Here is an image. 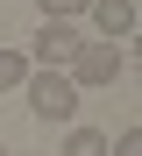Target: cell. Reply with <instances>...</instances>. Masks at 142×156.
<instances>
[{"label": "cell", "mask_w": 142, "mask_h": 156, "mask_svg": "<svg viewBox=\"0 0 142 156\" xmlns=\"http://www.w3.org/2000/svg\"><path fill=\"white\" fill-rule=\"evenodd\" d=\"M28 114L36 121H64V128H78V85L64 71H28Z\"/></svg>", "instance_id": "cell-1"}, {"label": "cell", "mask_w": 142, "mask_h": 156, "mask_svg": "<svg viewBox=\"0 0 142 156\" xmlns=\"http://www.w3.org/2000/svg\"><path fill=\"white\" fill-rule=\"evenodd\" d=\"M121 71H128V50H114V43H78L71 64H64V78H71L78 92H100V85H114Z\"/></svg>", "instance_id": "cell-2"}, {"label": "cell", "mask_w": 142, "mask_h": 156, "mask_svg": "<svg viewBox=\"0 0 142 156\" xmlns=\"http://www.w3.org/2000/svg\"><path fill=\"white\" fill-rule=\"evenodd\" d=\"M78 43H85V36L71 29V21H43V29L28 36V71H64Z\"/></svg>", "instance_id": "cell-3"}, {"label": "cell", "mask_w": 142, "mask_h": 156, "mask_svg": "<svg viewBox=\"0 0 142 156\" xmlns=\"http://www.w3.org/2000/svg\"><path fill=\"white\" fill-rule=\"evenodd\" d=\"M85 14H93V29H100V43H114V50H121V43L135 36V0H93Z\"/></svg>", "instance_id": "cell-4"}, {"label": "cell", "mask_w": 142, "mask_h": 156, "mask_svg": "<svg viewBox=\"0 0 142 156\" xmlns=\"http://www.w3.org/2000/svg\"><path fill=\"white\" fill-rule=\"evenodd\" d=\"M21 85H28V50L0 43V92H21Z\"/></svg>", "instance_id": "cell-5"}, {"label": "cell", "mask_w": 142, "mask_h": 156, "mask_svg": "<svg viewBox=\"0 0 142 156\" xmlns=\"http://www.w3.org/2000/svg\"><path fill=\"white\" fill-rule=\"evenodd\" d=\"M64 156H107V135H100V128H71V135H64Z\"/></svg>", "instance_id": "cell-6"}, {"label": "cell", "mask_w": 142, "mask_h": 156, "mask_svg": "<svg viewBox=\"0 0 142 156\" xmlns=\"http://www.w3.org/2000/svg\"><path fill=\"white\" fill-rule=\"evenodd\" d=\"M36 7H43V21H78L93 0H36Z\"/></svg>", "instance_id": "cell-7"}, {"label": "cell", "mask_w": 142, "mask_h": 156, "mask_svg": "<svg viewBox=\"0 0 142 156\" xmlns=\"http://www.w3.org/2000/svg\"><path fill=\"white\" fill-rule=\"evenodd\" d=\"M107 156H142V128H121V135H107Z\"/></svg>", "instance_id": "cell-8"}, {"label": "cell", "mask_w": 142, "mask_h": 156, "mask_svg": "<svg viewBox=\"0 0 142 156\" xmlns=\"http://www.w3.org/2000/svg\"><path fill=\"white\" fill-rule=\"evenodd\" d=\"M0 156H7V149H0Z\"/></svg>", "instance_id": "cell-9"}]
</instances>
